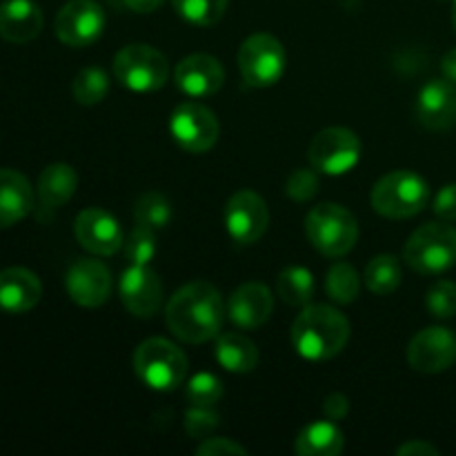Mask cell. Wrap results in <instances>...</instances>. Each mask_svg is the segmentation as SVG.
<instances>
[{"label": "cell", "mask_w": 456, "mask_h": 456, "mask_svg": "<svg viewBox=\"0 0 456 456\" xmlns=\"http://www.w3.org/2000/svg\"><path fill=\"white\" fill-rule=\"evenodd\" d=\"M134 372L156 392H172L185 381L187 356L167 338H147L136 347Z\"/></svg>", "instance_id": "5"}, {"label": "cell", "mask_w": 456, "mask_h": 456, "mask_svg": "<svg viewBox=\"0 0 456 456\" xmlns=\"http://www.w3.org/2000/svg\"><path fill=\"white\" fill-rule=\"evenodd\" d=\"M454 7H452V22H454V29H456V0H452Z\"/></svg>", "instance_id": "43"}, {"label": "cell", "mask_w": 456, "mask_h": 456, "mask_svg": "<svg viewBox=\"0 0 456 456\" xmlns=\"http://www.w3.org/2000/svg\"><path fill=\"white\" fill-rule=\"evenodd\" d=\"M435 214L441 221H456V183L439 190V194L435 199Z\"/></svg>", "instance_id": "38"}, {"label": "cell", "mask_w": 456, "mask_h": 456, "mask_svg": "<svg viewBox=\"0 0 456 456\" xmlns=\"http://www.w3.org/2000/svg\"><path fill=\"white\" fill-rule=\"evenodd\" d=\"M43 297V285L34 272L25 267H7L0 272V310L7 314H25L34 310Z\"/></svg>", "instance_id": "20"}, {"label": "cell", "mask_w": 456, "mask_h": 456, "mask_svg": "<svg viewBox=\"0 0 456 456\" xmlns=\"http://www.w3.org/2000/svg\"><path fill=\"white\" fill-rule=\"evenodd\" d=\"M370 200L381 216L401 221L423 212L430 200V185L412 169H396L374 185Z\"/></svg>", "instance_id": "4"}, {"label": "cell", "mask_w": 456, "mask_h": 456, "mask_svg": "<svg viewBox=\"0 0 456 456\" xmlns=\"http://www.w3.org/2000/svg\"><path fill=\"white\" fill-rule=\"evenodd\" d=\"M403 261L419 274H444L456 265V230L444 223H426L405 243Z\"/></svg>", "instance_id": "6"}, {"label": "cell", "mask_w": 456, "mask_h": 456, "mask_svg": "<svg viewBox=\"0 0 456 456\" xmlns=\"http://www.w3.org/2000/svg\"><path fill=\"white\" fill-rule=\"evenodd\" d=\"M426 305L435 319H452V316H456V283H452V281H436L428 289Z\"/></svg>", "instance_id": "34"}, {"label": "cell", "mask_w": 456, "mask_h": 456, "mask_svg": "<svg viewBox=\"0 0 456 456\" xmlns=\"http://www.w3.org/2000/svg\"><path fill=\"white\" fill-rule=\"evenodd\" d=\"M196 454L199 456H225V454H240L245 456L248 450L243 445H239L236 441L221 439V436H214V439H203V444L196 448Z\"/></svg>", "instance_id": "37"}, {"label": "cell", "mask_w": 456, "mask_h": 456, "mask_svg": "<svg viewBox=\"0 0 456 456\" xmlns=\"http://www.w3.org/2000/svg\"><path fill=\"white\" fill-rule=\"evenodd\" d=\"M176 87L191 98L214 96L225 83V69L221 61L208 53H191L176 65Z\"/></svg>", "instance_id": "18"}, {"label": "cell", "mask_w": 456, "mask_h": 456, "mask_svg": "<svg viewBox=\"0 0 456 456\" xmlns=\"http://www.w3.org/2000/svg\"><path fill=\"white\" fill-rule=\"evenodd\" d=\"M114 74L132 92H159L169 78V62L151 45L134 43L116 53Z\"/></svg>", "instance_id": "7"}, {"label": "cell", "mask_w": 456, "mask_h": 456, "mask_svg": "<svg viewBox=\"0 0 456 456\" xmlns=\"http://www.w3.org/2000/svg\"><path fill=\"white\" fill-rule=\"evenodd\" d=\"M134 218H136V225H145L150 230L159 232L167 227L169 221H172V205H169V200L160 191H145L136 200Z\"/></svg>", "instance_id": "30"}, {"label": "cell", "mask_w": 456, "mask_h": 456, "mask_svg": "<svg viewBox=\"0 0 456 456\" xmlns=\"http://www.w3.org/2000/svg\"><path fill=\"white\" fill-rule=\"evenodd\" d=\"M270 225L267 203L252 190H239L225 203V230L239 245H252Z\"/></svg>", "instance_id": "12"}, {"label": "cell", "mask_w": 456, "mask_h": 456, "mask_svg": "<svg viewBox=\"0 0 456 456\" xmlns=\"http://www.w3.org/2000/svg\"><path fill=\"white\" fill-rule=\"evenodd\" d=\"M285 49L272 34H254L240 45L239 69L252 87H272L285 74Z\"/></svg>", "instance_id": "8"}, {"label": "cell", "mask_w": 456, "mask_h": 456, "mask_svg": "<svg viewBox=\"0 0 456 456\" xmlns=\"http://www.w3.org/2000/svg\"><path fill=\"white\" fill-rule=\"evenodd\" d=\"M223 396V383L221 379L214 377L209 372H200L190 379L187 383V401L191 405H203V408H212L218 403Z\"/></svg>", "instance_id": "33"}, {"label": "cell", "mask_w": 456, "mask_h": 456, "mask_svg": "<svg viewBox=\"0 0 456 456\" xmlns=\"http://www.w3.org/2000/svg\"><path fill=\"white\" fill-rule=\"evenodd\" d=\"M310 163L316 172L343 176L361 160V141L352 129L328 127L314 136L310 145Z\"/></svg>", "instance_id": "9"}, {"label": "cell", "mask_w": 456, "mask_h": 456, "mask_svg": "<svg viewBox=\"0 0 456 456\" xmlns=\"http://www.w3.org/2000/svg\"><path fill=\"white\" fill-rule=\"evenodd\" d=\"M319 187H321V181L316 169L301 167V169H294V172L288 176V183H285V194H288L292 200H297V203H305V200L314 199Z\"/></svg>", "instance_id": "35"}, {"label": "cell", "mask_w": 456, "mask_h": 456, "mask_svg": "<svg viewBox=\"0 0 456 456\" xmlns=\"http://www.w3.org/2000/svg\"><path fill=\"white\" fill-rule=\"evenodd\" d=\"M169 132L176 145L190 154H205L218 141V120L212 110L200 102H181L172 111Z\"/></svg>", "instance_id": "10"}, {"label": "cell", "mask_w": 456, "mask_h": 456, "mask_svg": "<svg viewBox=\"0 0 456 456\" xmlns=\"http://www.w3.org/2000/svg\"><path fill=\"white\" fill-rule=\"evenodd\" d=\"M105 12L94 0H69L53 22L58 40L67 47H87L96 43L105 31Z\"/></svg>", "instance_id": "11"}, {"label": "cell", "mask_w": 456, "mask_h": 456, "mask_svg": "<svg viewBox=\"0 0 456 456\" xmlns=\"http://www.w3.org/2000/svg\"><path fill=\"white\" fill-rule=\"evenodd\" d=\"M276 289L288 305L305 307L310 305L312 297H314V276L307 267H285L279 274Z\"/></svg>", "instance_id": "26"}, {"label": "cell", "mask_w": 456, "mask_h": 456, "mask_svg": "<svg viewBox=\"0 0 456 456\" xmlns=\"http://www.w3.org/2000/svg\"><path fill=\"white\" fill-rule=\"evenodd\" d=\"M298 456H337L343 452V432L334 421H314L303 428L294 444Z\"/></svg>", "instance_id": "25"}, {"label": "cell", "mask_w": 456, "mask_h": 456, "mask_svg": "<svg viewBox=\"0 0 456 456\" xmlns=\"http://www.w3.org/2000/svg\"><path fill=\"white\" fill-rule=\"evenodd\" d=\"M34 209V190L16 169H0V230L20 223Z\"/></svg>", "instance_id": "22"}, {"label": "cell", "mask_w": 456, "mask_h": 456, "mask_svg": "<svg viewBox=\"0 0 456 456\" xmlns=\"http://www.w3.org/2000/svg\"><path fill=\"white\" fill-rule=\"evenodd\" d=\"M225 301L208 281L183 285L165 307L169 332L185 343H205L216 338L225 323Z\"/></svg>", "instance_id": "1"}, {"label": "cell", "mask_w": 456, "mask_h": 456, "mask_svg": "<svg viewBox=\"0 0 456 456\" xmlns=\"http://www.w3.org/2000/svg\"><path fill=\"white\" fill-rule=\"evenodd\" d=\"M78 187V176H76L74 167L65 163H53L43 169L38 176V199L45 209H58L71 200Z\"/></svg>", "instance_id": "24"}, {"label": "cell", "mask_w": 456, "mask_h": 456, "mask_svg": "<svg viewBox=\"0 0 456 456\" xmlns=\"http://www.w3.org/2000/svg\"><path fill=\"white\" fill-rule=\"evenodd\" d=\"M350 341V323L330 305H305L292 323V346L307 361H328Z\"/></svg>", "instance_id": "2"}, {"label": "cell", "mask_w": 456, "mask_h": 456, "mask_svg": "<svg viewBox=\"0 0 456 456\" xmlns=\"http://www.w3.org/2000/svg\"><path fill=\"white\" fill-rule=\"evenodd\" d=\"M71 94L78 105H98L110 94V78L101 67H85L76 74L74 83H71Z\"/></svg>", "instance_id": "29"}, {"label": "cell", "mask_w": 456, "mask_h": 456, "mask_svg": "<svg viewBox=\"0 0 456 456\" xmlns=\"http://www.w3.org/2000/svg\"><path fill=\"white\" fill-rule=\"evenodd\" d=\"M399 456H439V450L435 445L426 444V441H408L396 450Z\"/></svg>", "instance_id": "40"}, {"label": "cell", "mask_w": 456, "mask_h": 456, "mask_svg": "<svg viewBox=\"0 0 456 456\" xmlns=\"http://www.w3.org/2000/svg\"><path fill=\"white\" fill-rule=\"evenodd\" d=\"M216 361L234 374H248L258 365V347L240 332H223L216 337Z\"/></svg>", "instance_id": "23"}, {"label": "cell", "mask_w": 456, "mask_h": 456, "mask_svg": "<svg viewBox=\"0 0 456 456\" xmlns=\"http://www.w3.org/2000/svg\"><path fill=\"white\" fill-rule=\"evenodd\" d=\"M178 16L199 27L216 25L227 9V0H172Z\"/></svg>", "instance_id": "31"}, {"label": "cell", "mask_w": 456, "mask_h": 456, "mask_svg": "<svg viewBox=\"0 0 456 456\" xmlns=\"http://www.w3.org/2000/svg\"><path fill=\"white\" fill-rule=\"evenodd\" d=\"M74 232L78 243L96 256H111L125 243L118 221L101 208L83 209L76 218Z\"/></svg>", "instance_id": "16"}, {"label": "cell", "mask_w": 456, "mask_h": 456, "mask_svg": "<svg viewBox=\"0 0 456 456\" xmlns=\"http://www.w3.org/2000/svg\"><path fill=\"white\" fill-rule=\"evenodd\" d=\"M417 118L430 132L456 127V85L448 78L430 80L417 98Z\"/></svg>", "instance_id": "17"}, {"label": "cell", "mask_w": 456, "mask_h": 456, "mask_svg": "<svg viewBox=\"0 0 456 456\" xmlns=\"http://www.w3.org/2000/svg\"><path fill=\"white\" fill-rule=\"evenodd\" d=\"M408 363L421 374H439L456 363V334L448 328H426L408 346Z\"/></svg>", "instance_id": "13"}, {"label": "cell", "mask_w": 456, "mask_h": 456, "mask_svg": "<svg viewBox=\"0 0 456 456\" xmlns=\"http://www.w3.org/2000/svg\"><path fill=\"white\" fill-rule=\"evenodd\" d=\"M347 412H350V401H347L346 395H341V392H332V395L325 399L323 403V414L330 419V421H341V419L347 417Z\"/></svg>", "instance_id": "39"}, {"label": "cell", "mask_w": 456, "mask_h": 456, "mask_svg": "<svg viewBox=\"0 0 456 456\" xmlns=\"http://www.w3.org/2000/svg\"><path fill=\"white\" fill-rule=\"evenodd\" d=\"M111 272L96 258H78L65 274V289L83 307H101L111 297Z\"/></svg>", "instance_id": "14"}, {"label": "cell", "mask_w": 456, "mask_h": 456, "mask_svg": "<svg viewBox=\"0 0 456 456\" xmlns=\"http://www.w3.org/2000/svg\"><path fill=\"white\" fill-rule=\"evenodd\" d=\"M361 289V279L356 274L354 267L346 261H337L328 272V279H325V292L332 298L334 303H341V305H350L356 301Z\"/></svg>", "instance_id": "28"}, {"label": "cell", "mask_w": 456, "mask_h": 456, "mask_svg": "<svg viewBox=\"0 0 456 456\" xmlns=\"http://www.w3.org/2000/svg\"><path fill=\"white\" fill-rule=\"evenodd\" d=\"M120 301L136 319H151L163 305V283L150 265H129L118 281Z\"/></svg>", "instance_id": "15"}, {"label": "cell", "mask_w": 456, "mask_h": 456, "mask_svg": "<svg viewBox=\"0 0 456 456\" xmlns=\"http://www.w3.org/2000/svg\"><path fill=\"white\" fill-rule=\"evenodd\" d=\"M120 4L134 13H151L163 4V0H120Z\"/></svg>", "instance_id": "41"}, {"label": "cell", "mask_w": 456, "mask_h": 456, "mask_svg": "<svg viewBox=\"0 0 456 456\" xmlns=\"http://www.w3.org/2000/svg\"><path fill=\"white\" fill-rule=\"evenodd\" d=\"M221 426V417L214 412L212 408H203V405H191L185 414V430L191 439H208L212 432Z\"/></svg>", "instance_id": "36"}, {"label": "cell", "mask_w": 456, "mask_h": 456, "mask_svg": "<svg viewBox=\"0 0 456 456\" xmlns=\"http://www.w3.org/2000/svg\"><path fill=\"white\" fill-rule=\"evenodd\" d=\"M274 310V297L263 283H245L236 289L227 303V316L243 330L261 328Z\"/></svg>", "instance_id": "19"}, {"label": "cell", "mask_w": 456, "mask_h": 456, "mask_svg": "<svg viewBox=\"0 0 456 456\" xmlns=\"http://www.w3.org/2000/svg\"><path fill=\"white\" fill-rule=\"evenodd\" d=\"M363 279L370 292L379 294V297H387V294L399 288L401 279H403L399 258L392 256V254H381V256L372 258L365 267Z\"/></svg>", "instance_id": "27"}, {"label": "cell", "mask_w": 456, "mask_h": 456, "mask_svg": "<svg viewBox=\"0 0 456 456\" xmlns=\"http://www.w3.org/2000/svg\"><path fill=\"white\" fill-rule=\"evenodd\" d=\"M129 265H150L156 256V232L145 225H136L123 243Z\"/></svg>", "instance_id": "32"}, {"label": "cell", "mask_w": 456, "mask_h": 456, "mask_svg": "<svg viewBox=\"0 0 456 456\" xmlns=\"http://www.w3.org/2000/svg\"><path fill=\"white\" fill-rule=\"evenodd\" d=\"M441 71H444V76L450 83L456 85V49L445 53L444 61H441Z\"/></svg>", "instance_id": "42"}, {"label": "cell", "mask_w": 456, "mask_h": 456, "mask_svg": "<svg viewBox=\"0 0 456 456\" xmlns=\"http://www.w3.org/2000/svg\"><path fill=\"white\" fill-rule=\"evenodd\" d=\"M305 234L323 256L341 258L356 245L359 225L350 209L337 203H319L305 218Z\"/></svg>", "instance_id": "3"}, {"label": "cell", "mask_w": 456, "mask_h": 456, "mask_svg": "<svg viewBox=\"0 0 456 456\" xmlns=\"http://www.w3.org/2000/svg\"><path fill=\"white\" fill-rule=\"evenodd\" d=\"M43 12L34 0H4L0 3V38L22 45L43 31Z\"/></svg>", "instance_id": "21"}]
</instances>
